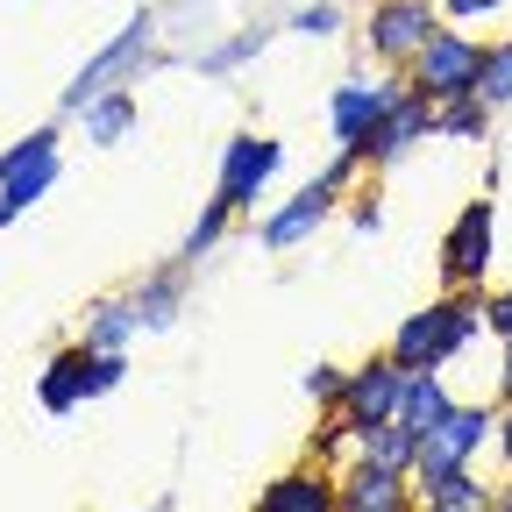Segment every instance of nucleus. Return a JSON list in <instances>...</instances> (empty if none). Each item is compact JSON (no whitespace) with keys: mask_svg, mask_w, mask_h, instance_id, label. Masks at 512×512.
<instances>
[{"mask_svg":"<svg viewBox=\"0 0 512 512\" xmlns=\"http://www.w3.org/2000/svg\"><path fill=\"white\" fill-rule=\"evenodd\" d=\"M420 143H434V100L406 79L399 93H392V107H384V121L370 128V143H363V164L370 171H384V164H406Z\"/></svg>","mask_w":512,"mask_h":512,"instance_id":"9b49d317","label":"nucleus"},{"mask_svg":"<svg viewBox=\"0 0 512 512\" xmlns=\"http://www.w3.org/2000/svg\"><path fill=\"white\" fill-rule=\"evenodd\" d=\"M491 512H512V484H498V505Z\"/></svg>","mask_w":512,"mask_h":512,"instance_id":"c9c22d12","label":"nucleus"},{"mask_svg":"<svg viewBox=\"0 0 512 512\" xmlns=\"http://www.w3.org/2000/svg\"><path fill=\"white\" fill-rule=\"evenodd\" d=\"M399 399H406V370L392 356H370L349 370V392H342V420L363 434V427H384V420H399Z\"/></svg>","mask_w":512,"mask_h":512,"instance_id":"f8f14e48","label":"nucleus"},{"mask_svg":"<svg viewBox=\"0 0 512 512\" xmlns=\"http://www.w3.org/2000/svg\"><path fill=\"white\" fill-rule=\"evenodd\" d=\"M356 456V427L342 420V413H313V434H306V463H328V470H342Z\"/></svg>","mask_w":512,"mask_h":512,"instance_id":"b1692460","label":"nucleus"},{"mask_svg":"<svg viewBox=\"0 0 512 512\" xmlns=\"http://www.w3.org/2000/svg\"><path fill=\"white\" fill-rule=\"evenodd\" d=\"M363 171H370V164H363V150H335V157L320 164L313 178H320V185H335L342 200H356V185H363Z\"/></svg>","mask_w":512,"mask_h":512,"instance_id":"c85d7f7f","label":"nucleus"},{"mask_svg":"<svg viewBox=\"0 0 512 512\" xmlns=\"http://www.w3.org/2000/svg\"><path fill=\"white\" fill-rule=\"evenodd\" d=\"M164 36V15L157 8H136L128 15L72 79H64V93H57V114L72 121V114H86L100 93H114V86H143V72H157V64H171V50L157 43Z\"/></svg>","mask_w":512,"mask_h":512,"instance_id":"f257e3e1","label":"nucleus"},{"mask_svg":"<svg viewBox=\"0 0 512 512\" xmlns=\"http://www.w3.org/2000/svg\"><path fill=\"white\" fill-rule=\"evenodd\" d=\"M342 8L349 0H299V8L285 15V29L306 36V43H328V36H342Z\"/></svg>","mask_w":512,"mask_h":512,"instance_id":"bb28decb","label":"nucleus"},{"mask_svg":"<svg viewBox=\"0 0 512 512\" xmlns=\"http://www.w3.org/2000/svg\"><path fill=\"white\" fill-rule=\"evenodd\" d=\"M512 399V342H505V356H498V406Z\"/></svg>","mask_w":512,"mask_h":512,"instance_id":"f704fd0d","label":"nucleus"},{"mask_svg":"<svg viewBox=\"0 0 512 512\" xmlns=\"http://www.w3.org/2000/svg\"><path fill=\"white\" fill-rule=\"evenodd\" d=\"M491 448H498V463L512 470V399L498 406V434H491Z\"/></svg>","mask_w":512,"mask_h":512,"instance_id":"72a5a7b5","label":"nucleus"},{"mask_svg":"<svg viewBox=\"0 0 512 512\" xmlns=\"http://www.w3.org/2000/svg\"><path fill=\"white\" fill-rule=\"evenodd\" d=\"M121 384H128V356H93V399L121 392Z\"/></svg>","mask_w":512,"mask_h":512,"instance_id":"7c9ffc66","label":"nucleus"},{"mask_svg":"<svg viewBox=\"0 0 512 512\" xmlns=\"http://www.w3.org/2000/svg\"><path fill=\"white\" fill-rule=\"evenodd\" d=\"M150 328H143V306H136V292H107V299H93L86 306V328H79V342L93 349V356H128Z\"/></svg>","mask_w":512,"mask_h":512,"instance_id":"dca6fc26","label":"nucleus"},{"mask_svg":"<svg viewBox=\"0 0 512 512\" xmlns=\"http://www.w3.org/2000/svg\"><path fill=\"white\" fill-rule=\"evenodd\" d=\"M0 8H15V0H0Z\"/></svg>","mask_w":512,"mask_h":512,"instance_id":"4c0bfd02","label":"nucleus"},{"mask_svg":"<svg viewBox=\"0 0 512 512\" xmlns=\"http://www.w3.org/2000/svg\"><path fill=\"white\" fill-rule=\"evenodd\" d=\"M57 178H64V128L36 121L29 136H15L8 150H0V228H15Z\"/></svg>","mask_w":512,"mask_h":512,"instance_id":"7ed1b4c3","label":"nucleus"},{"mask_svg":"<svg viewBox=\"0 0 512 512\" xmlns=\"http://www.w3.org/2000/svg\"><path fill=\"white\" fill-rule=\"evenodd\" d=\"M256 512H342V484L328 463H292L278 477H264V491H256Z\"/></svg>","mask_w":512,"mask_h":512,"instance_id":"ddd939ff","label":"nucleus"},{"mask_svg":"<svg viewBox=\"0 0 512 512\" xmlns=\"http://www.w3.org/2000/svg\"><path fill=\"white\" fill-rule=\"evenodd\" d=\"M477 335H484V292H441V299H427L420 313L399 320V335L384 356L399 370H448Z\"/></svg>","mask_w":512,"mask_h":512,"instance_id":"f03ea898","label":"nucleus"},{"mask_svg":"<svg viewBox=\"0 0 512 512\" xmlns=\"http://www.w3.org/2000/svg\"><path fill=\"white\" fill-rule=\"evenodd\" d=\"M399 86H406V72H349L328 93V136H335V150H363Z\"/></svg>","mask_w":512,"mask_h":512,"instance_id":"9d476101","label":"nucleus"},{"mask_svg":"<svg viewBox=\"0 0 512 512\" xmlns=\"http://www.w3.org/2000/svg\"><path fill=\"white\" fill-rule=\"evenodd\" d=\"M356 456H370V463H384V470H406V477H413V463H420V434H413L406 420L363 427V434H356Z\"/></svg>","mask_w":512,"mask_h":512,"instance_id":"4be33fe9","label":"nucleus"},{"mask_svg":"<svg viewBox=\"0 0 512 512\" xmlns=\"http://www.w3.org/2000/svg\"><path fill=\"white\" fill-rule=\"evenodd\" d=\"M335 214H342V192L320 185V178H306L299 192H285V200L256 221V249H264V256H292V249H306L320 228H328Z\"/></svg>","mask_w":512,"mask_h":512,"instance_id":"1a4fd4ad","label":"nucleus"},{"mask_svg":"<svg viewBox=\"0 0 512 512\" xmlns=\"http://www.w3.org/2000/svg\"><path fill=\"white\" fill-rule=\"evenodd\" d=\"M484 328H491L498 342H512V285H498V292L484 299Z\"/></svg>","mask_w":512,"mask_h":512,"instance_id":"2f4dec72","label":"nucleus"},{"mask_svg":"<svg viewBox=\"0 0 512 512\" xmlns=\"http://www.w3.org/2000/svg\"><path fill=\"white\" fill-rule=\"evenodd\" d=\"M498 249V200H463V214L441 235V285L448 292H484Z\"/></svg>","mask_w":512,"mask_h":512,"instance_id":"6e6552de","label":"nucleus"},{"mask_svg":"<svg viewBox=\"0 0 512 512\" xmlns=\"http://www.w3.org/2000/svg\"><path fill=\"white\" fill-rule=\"evenodd\" d=\"M448 406H456V392L441 384V370H406V399H399V420H406L413 434L441 427V420H448Z\"/></svg>","mask_w":512,"mask_h":512,"instance_id":"aec40b11","label":"nucleus"},{"mask_svg":"<svg viewBox=\"0 0 512 512\" xmlns=\"http://www.w3.org/2000/svg\"><path fill=\"white\" fill-rule=\"evenodd\" d=\"M36 406H43L50 420L93 406V349H86V342H64V349L36 370Z\"/></svg>","mask_w":512,"mask_h":512,"instance_id":"4468645a","label":"nucleus"},{"mask_svg":"<svg viewBox=\"0 0 512 512\" xmlns=\"http://www.w3.org/2000/svg\"><path fill=\"white\" fill-rule=\"evenodd\" d=\"M484 136H491V107H484L477 93L434 107V143H484Z\"/></svg>","mask_w":512,"mask_h":512,"instance_id":"5701e85b","label":"nucleus"},{"mask_svg":"<svg viewBox=\"0 0 512 512\" xmlns=\"http://www.w3.org/2000/svg\"><path fill=\"white\" fill-rule=\"evenodd\" d=\"M434 29H441L434 0H370L363 29H356L363 36V64H370V72H406Z\"/></svg>","mask_w":512,"mask_h":512,"instance_id":"423d86ee","label":"nucleus"},{"mask_svg":"<svg viewBox=\"0 0 512 512\" xmlns=\"http://www.w3.org/2000/svg\"><path fill=\"white\" fill-rule=\"evenodd\" d=\"M278 171H285V143L278 136H264V128H235V136L221 143V171H214V200L242 221V214H256L271 200V185H278Z\"/></svg>","mask_w":512,"mask_h":512,"instance_id":"20e7f679","label":"nucleus"},{"mask_svg":"<svg viewBox=\"0 0 512 512\" xmlns=\"http://www.w3.org/2000/svg\"><path fill=\"white\" fill-rule=\"evenodd\" d=\"M477 100H484L491 114H498V107H512V29L484 43V79H477Z\"/></svg>","mask_w":512,"mask_h":512,"instance_id":"a878e982","label":"nucleus"},{"mask_svg":"<svg viewBox=\"0 0 512 512\" xmlns=\"http://www.w3.org/2000/svg\"><path fill=\"white\" fill-rule=\"evenodd\" d=\"M491 505H498V484H484L477 463L470 470H448L434 484H413V512H491Z\"/></svg>","mask_w":512,"mask_h":512,"instance_id":"a211bd4d","label":"nucleus"},{"mask_svg":"<svg viewBox=\"0 0 512 512\" xmlns=\"http://www.w3.org/2000/svg\"><path fill=\"white\" fill-rule=\"evenodd\" d=\"M335 484H342V512H406L413 505V477L406 470H384L370 456H349L335 470Z\"/></svg>","mask_w":512,"mask_h":512,"instance_id":"2eb2a0df","label":"nucleus"},{"mask_svg":"<svg viewBox=\"0 0 512 512\" xmlns=\"http://www.w3.org/2000/svg\"><path fill=\"white\" fill-rule=\"evenodd\" d=\"M228 228H235V214H228L221 200H207V207H200V221H192V228H185V242H178V264L200 271L207 256L221 249V235H228Z\"/></svg>","mask_w":512,"mask_h":512,"instance_id":"393cba45","label":"nucleus"},{"mask_svg":"<svg viewBox=\"0 0 512 512\" xmlns=\"http://www.w3.org/2000/svg\"><path fill=\"white\" fill-rule=\"evenodd\" d=\"M185 285H192V264H178V256H171L164 271H150L143 285H128V292H136V306H143V328H150V335L178 328V313H185Z\"/></svg>","mask_w":512,"mask_h":512,"instance_id":"6ab92c4d","label":"nucleus"},{"mask_svg":"<svg viewBox=\"0 0 512 512\" xmlns=\"http://www.w3.org/2000/svg\"><path fill=\"white\" fill-rule=\"evenodd\" d=\"M285 22H242L228 43H214V50H200V57H192V64H200V79H228L235 72V64H249V57H264V43L278 36Z\"/></svg>","mask_w":512,"mask_h":512,"instance_id":"412c9836","label":"nucleus"},{"mask_svg":"<svg viewBox=\"0 0 512 512\" xmlns=\"http://www.w3.org/2000/svg\"><path fill=\"white\" fill-rule=\"evenodd\" d=\"M306 399L313 413H342V392H349V363H306Z\"/></svg>","mask_w":512,"mask_h":512,"instance_id":"cd10ccee","label":"nucleus"},{"mask_svg":"<svg viewBox=\"0 0 512 512\" xmlns=\"http://www.w3.org/2000/svg\"><path fill=\"white\" fill-rule=\"evenodd\" d=\"M406 79H413L434 107L470 100L477 79H484V36H477V29H456V22H441V29L420 43V57L406 64Z\"/></svg>","mask_w":512,"mask_h":512,"instance_id":"39448f33","label":"nucleus"},{"mask_svg":"<svg viewBox=\"0 0 512 512\" xmlns=\"http://www.w3.org/2000/svg\"><path fill=\"white\" fill-rule=\"evenodd\" d=\"M406 512H413V505H406Z\"/></svg>","mask_w":512,"mask_h":512,"instance_id":"ea45409f","label":"nucleus"},{"mask_svg":"<svg viewBox=\"0 0 512 512\" xmlns=\"http://www.w3.org/2000/svg\"><path fill=\"white\" fill-rule=\"evenodd\" d=\"M434 8H441V22L477 29V22H491V15H512V0H434Z\"/></svg>","mask_w":512,"mask_h":512,"instance_id":"c756f323","label":"nucleus"},{"mask_svg":"<svg viewBox=\"0 0 512 512\" xmlns=\"http://www.w3.org/2000/svg\"><path fill=\"white\" fill-rule=\"evenodd\" d=\"M363 8H370V0H363Z\"/></svg>","mask_w":512,"mask_h":512,"instance_id":"58836bf2","label":"nucleus"},{"mask_svg":"<svg viewBox=\"0 0 512 512\" xmlns=\"http://www.w3.org/2000/svg\"><path fill=\"white\" fill-rule=\"evenodd\" d=\"M342 214H349V228H356V235H377V228H384V207L370 200V192H356V207H342Z\"/></svg>","mask_w":512,"mask_h":512,"instance_id":"473e14b6","label":"nucleus"},{"mask_svg":"<svg viewBox=\"0 0 512 512\" xmlns=\"http://www.w3.org/2000/svg\"><path fill=\"white\" fill-rule=\"evenodd\" d=\"M128 512H157V505H128Z\"/></svg>","mask_w":512,"mask_h":512,"instance_id":"e433bc0d","label":"nucleus"},{"mask_svg":"<svg viewBox=\"0 0 512 512\" xmlns=\"http://www.w3.org/2000/svg\"><path fill=\"white\" fill-rule=\"evenodd\" d=\"M79 121V136L93 143V150H121L128 136H136V121H143V100H136V86H114V93H100L86 114H72Z\"/></svg>","mask_w":512,"mask_h":512,"instance_id":"f3484780","label":"nucleus"},{"mask_svg":"<svg viewBox=\"0 0 512 512\" xmlns=\"http://www.w3.org/2000/svg\"><path fill=\"white\" fill-rule=\"evenodd\" d=\"M498 434V399H456L441 427L420 434V463H413V484H434L448 470H470L484 456V441Z\"/></svg>","mask_w":512,"mask_h":512,"instance_id":"0eeeda50","label":"nucleus"}]
</instances>
